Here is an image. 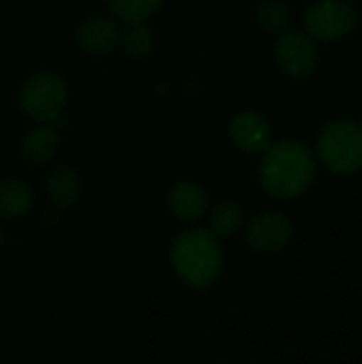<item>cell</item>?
I'll return each instance as SVG.
<instances>
[{"instance_id": "1", "label": "cell", "mask_w": 362, "mask_h": 364, "mask_svg": "<svg viewBox=\"0 0 362 364\" xmlns=\"http://www.w3.org/2000/svg\"><path fill=\"white\" fill-rule=\"evenodd\" d=\"M260 183L275 198H297L305 194L316 177L314 151L294 139L271 143L260 162Z\"/></svg>"}, {"instance_id": "2", "label": "cell", "mask_w": 362, "mask_h": 364, "mask_svg": "<svg viewBox=\"0 0 362 364\" xmlns=\"http://www.w3.org/2000/svg\"><path fill=\"white\" fill-rule=\"evenodd\" d=\"M171 267L177 277L198 290H211L224 273V250L209 228H190L171 245Z\"/></svg>"}, {"instance_id": "3", "label": "cell", "mask_w": 362, "mask_h": 364, "mask_svg": "<svg viewBox=\"0 0 362 364\" xmlns=\"http://www.w3.org/2000/svg\"><path fill=\"white\" fill-rule=\"evenodd\" d=\"M320 160L337 175L362 168V126L350 119L329 122L318 136Z\"/></svg>"}, {"instance_id": "4", "label": "cell", "mask_w": 362, "mask_h": 364, "mask_svg": "<svg viewBox=\"0 0 362 364\" xmlns=\"http://www.w3.org/2000/svg\"><path fill=\"white\" fill-rule=\"evenodd\" d=\"M66 81L51 70L34 73L19 90V107L36 122H55L66 105Z\"/></svg>"}, {"instance_id": "5", "label": "cell", "mask_w": 362, "mask_h": 364, "mask_svg": "<svg viewBox=\"0 0 362 364\" xmlns=\"http://www.w3.org/2000/svg\"><path fill=\"white\" fill-rule=\"evenodd\" d=\"M305 30L314 41H339L356 30V9L346 0H318L305 11Z\"/></svg>"}, {"instance_id": "6", "label": "cell", "mask_w": 362, "mask_h": 364, "mask_svg": "<svg viewBox=\"0 0 362 364\" xmlns=\"http://www.w3.org/2000/svg\"><path fill=\"white\" fill-rule=\"evenodd\" d=\"M275 60L280 68L297 81L309 79L320 64L314 38L303 32H284L275 45Z\"/></svg>"}, {"instance_id": "7", "label": "cell", "mask_w": 362, "mask_h": 364, "mask_svg": "<svg viewBox=\"0 0 362 364\" xmlns=\"http://www.w3.org/2000/svg\"><path fill=\"white\" fill-rule=\"evenodd\" d=\"M292 222L277 211L256 215L245 228V243L258 254H275L284 250L292 239Z\"/></svg>"}, {"instance_id": "8", "label": "cell", "mask_w": 362, "mask_h": 364, "mask_svg": "<svg viewBox=\"0 0 362 364\" xmlns=\"http://www.w3.org/2000/svg\"><path fill=\"white\" fill-rule=\"evenodd\" d=\"M228 132L233 143L247 154H260L271 145V126L267 117L256 111L239 113L230 122Z\"/></svg>"}, {"instance_id": "9", "label": "cell", "mask_w": 362, "mask_h": 364, "mask_svg": "<svg viewBox=\"0 0 362 364\" xmlns=\"http://www.w3.org/2000/svg\"><path fill=\"white\" fill-rule=\"evenodd\" d=\"M122 32L109 17L83 19L77 28V43L90 55H109L119 45Z\"/></svg>"}, {"instance_id": "10", "label": "cell", "mask_w": 362, "mask_h": 364, "mask_svg": "<svg viewBox=\"0 0 362 364\" xmlns=\"http://www.w3.org/2000/svg\"><path fill=\"white\" fill-rule=\"evenodd\" d=\"M209 196L194 181H179L169 192V211L181 222H196L207 213Z\"/></svg>"}, {"instance_id": "11", "label": "cell", "mask_w": 362, "mask_h": 364, "mask_svg": "<svg viewBox=\"0 0 362 364\" xmlns=\"http://www.w3.org/2000/svg\"><path fill=\"white\" fill-rule=\"evenodd\" d=\"M45 194L55 209H68L81 196V177L70 166H58L45 181Z\"/></svg>"}, {"instance_id": "12", "label": "cell", "mask_w": 362, "mask_h": 364, "mask_svg": "<svg viewBox=\"0 0 362 364\" xmlns=\"http://www.w3.org/2000/svg\"><path fill=\"white\" fill-rule=\"evenodd\" d=\"M58 151V130L49 122H41L21 141V154L30 164H45Z\"/></svg>"}, {"instance_id": "13", "label": "cell", "mask_w": 362, "mask_h": 364, "mask_svg": "<svg viewBox=\"0 0 362 364\" xmlns=\"http://www.w3.org/2000/svg\"><path fill=\"white\" fill-rule=\"evenodd\" d=\"M32 190L28 183L19 179H2L0 181V218L17 220L23 218L32 207Z\"/></svg>"}, {"instance_id": "14", "label": "cell", "mask_w": 362, "mask_h": 364, "mask_svg": "<svg viewBox=\"0 0 362 364\" xmlns=\"http://www.w3.org/2000/svg\"><path fill=\"white\" fill-rule=\"evenodd\" d=\"M243 226V209L235 200H224L218 203L211 213H209V230L218 239H228L233 237L239 228Z\"/></svg>"}, {"instance_id": "15", "label": "cell", "mask_w": 362, "mask_h": 364, "mask_svg": "<svg viewBox=\"0 0 362 364\" xmlns=\"http://www.w3.org/2000/svg\"><path fill=\"white\" fill-rule=\"evenodd\" d=\"M164 0H109V9L124 23H143L147 21Z\"/></svg>"}, {"instance_id": "16", "label": "cell", "mask_w": 362, "mask_h": 364, "mask_svg": "<svg viewBox=\"0 0 362 364\" xmlns=\"http://www.w3.org/2000/svg\"><path fill=\"white\" fill-rule=\"evenodd\" d=\"M119 41H122L126 55L132 60H143L154 49V36H151V30L145 26V21L143 23H128V28Z\"/></svg>"}, {"instance_id": "17", "label": "cell", "mask_w": 362, "mask_h": 364, "mask_svg": "<svg viewBox=\"0 0 362 364\" xmlns=\"http://www.w3.org/2000/svg\"><path fill=\"white\" fill-rule=\"evenodd\" d=\"M258 21L267 32H284L290 23V11L280 0H269L258 9Z\"/></svg>"}, {"instance_id": "18", "label": "cell", "mask_w": 362, "mask_h": 364, "mask_svg": "<svg viewBox=\"0 0 362 364\" xmlns=\"http://www.w3.org/2000/svg\"><path fill=\"white\" fill-rule=\"evenodd\" d=\"M2 241H4V235H2V228H0V247H2Z\"/></svg>"}]
</instances>
